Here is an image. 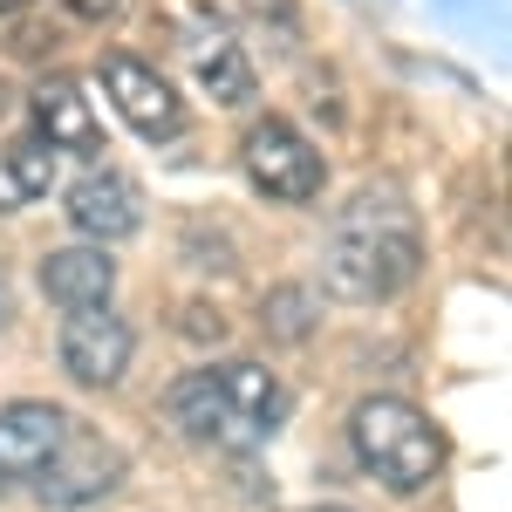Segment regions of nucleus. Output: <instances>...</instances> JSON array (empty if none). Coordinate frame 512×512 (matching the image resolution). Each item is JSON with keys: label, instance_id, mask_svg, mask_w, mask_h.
<instances>
[{"label": "nucleus", "instance_id": "2eb2a0df", "mask_svg": "<svg viewBox=\"0 0 512 512\" xmlns=\"http://www.w3.org/2000/svg\"><path fill=\"white\" fill-rule=\"evenodd\" d=\"M69 14H82V21H103V14H117L123 0H62Z\"/></svg>", "mask_w": 512, "mask_h": 512}, {"label": "nucleus", "instance_id": "423d86ee", "mask_svg": "<svg viewBox=\"0 0 512 512\" xmlns=\"http://www.w3.org/2000/svg\"><path fill=\"white\" fill-rule=\"evenodd\" d=\"M103 96L117 103V117L137 130V137H151V144H164V137H178L185 130V96L171 89V82L151 69V62H137V55H103Z\"/></svg>", "mask_w": 512, "mask_h": 512}, {"label": "nucleus", "instance_id": "f257e3e1", "mask_svg": "<svg viewBox=\"0 0 512 512\" xmlns=\"http://www.w3.org/2000/svg\"><path fill=\"white\" fill-rule=\"evenodd\" d=\"M424 239H417V212L396 185H362V192L335 212V233L321 253V287L342 301H390L417 280Z\"/></svg>", "mask_w": 512, "mask_h": 512}, {"label": "nucleus", "instance_id": "9b49d317", "mask_svg": "<svg viewBox=\"0 0 512 512\" xmlns=\"http://www.w3.org/2000/svg\"><path fill=\"white\" fill-rule=\"evenodd\" d=\"M35 123H41V144L48 151H76V158H96L103 151V123L89 110L76 76H48L35 89Z\"/></svg>", "mask_w": 512, "mask_h": 512}, {"label": "nucleus", "instance_id": "ddd939ff", "mask_svg": "<svg viewBox=\"0 0 512 512\" xmlns=\"http://www.w3.org/2000/svg\"><path fill=\"white\" fill-rule=\"evenodd\" d=\"M48 185H55V151L41 137L0 144V212H21V205L48 198Z\"/></svg>", "mask_w": 512, "mask_h": 512}, {"label": "nucleus", "instance_id": "7ed1b4c3", "mask_svg": "<svg viewBox=\"0 0 512 512\" xmlns=\"http://www.w3.org/2000/svg\"><path fill=\"white\" fill-rule=\"evenodd\" d=\"M349 444H355V465L396 499L424 492L444 472V431L403 396H362L349 410Z\"/></svg>", "mask_w": 512, "mask_h": 512}, {"label": "nucleus", "instance_id": "20e7f679", "mask_svg": "<svg viewBox=\"0 0 512 512\" xmlns=\"http://www.w3.org/2000/svg\"><path fill=\"white\" fill-rule=\"evenodd\" d=\"M239 164H246L253 192L280 198V205H308V198H321V178H328L321 151L287 117H260L253 123L246 144H239Z\"/></svg>", "mask_w": 512, "mask_h": 512}, {"label": "nucleus", "instance_id": "f8f14e48", "mask_svg": "<svg viewBox=\"0 0 512 512\" xmlns=\"http://www.w3.org/2000/svg\"><path fill=\"white\" fill-rule=\"evenodd\" d=\"M185 55H192V76H198V89L212 96V103H246L253 96V62L239 55V41L226 35V28H205V35H192L185 41Z\"/></svg>", "mask_w": 512, "mask_h": 512}, {"label": "nucleus", "instance_id": "dca6fc26", "mask_svg": "<svg viewBox=\"0 0 512 512\" xmlns=\"http://www.w3.org/2000/svg\"><path fill=\"white\" fill-rule=\"evenodd\" d=\"M14 315V287H7V267H0V321Z\"/></svg>", "mask_w": 512, "mask_h": 512}, {"label": "nucleus", "instance_id": "f03ea898", "mask_svg": "<svg viewBox=\"0 0 512 512\" xmlns=\"http://www.w3.org/2000/svg\"><path fill=\"white\" fill-rule=\"evenodd\" d=\"M171 424L192 437V444H212V451H253L280 431L287 417V390H280L274 369L260 362H219V369H192L178 376L171 396H164Z\"/></svg>", "mask_w": 512, "mask_h": 512}, {"label": "nucleus", "instance_id": "f3484780", "mask_svg": "<svg viewBox=\"0 0 512 512\" xmlns=\"http://www.w3.org/2000/svg\"><path fill=\"white\" fill-rule=\"evenodd\" d=\"M315 512H349V506H315Z\"/></svg>", "mask_w": 512, "mask_h": 512}, {"label": "nucleus", "instance_id": "a211bd4d", "mask_svg": "<svg viewBox=\"0 0 512 512\" xmlns=\"http://www.w3.org/2000/svg\"><path fill=\"white\" fill-rule=\"evenodd\" d=\"M0 7H21V0H0Z\"/></svg>", "mask_w": 512, "mask_h": 512}, {"label": "nucleus", "instance_id": "0eeeda50", "mask_svg": "<svg viewBox=\"0 0 512 512\" xmlns=\"http://www.w3.org/2000/svg\"><path fill=\"white\" fill-rule=\"evenodd\" d=\"M69 226H76L89 246H117L144 226V192H137V178L130 171H82L76 185H69Z\"/></svg>", "mask_w": 512, "mask_h": 512}, {"label": "nucleus", "instance_id": "9d476101", "mask_svg": "<svg viewBox=\"0 0 512 512\" xmlns=\"http://www.w3.org/2000/svg\"><path fill=\"white\" fill-rule=\"evenodd\" d=\"M41 294L55 301V308H110V294H117V260H110V246H55L48 260H41Z\"/></svg>", "mask_w": 512, "mask_h": 512}, {"label": "nucleus", "instance_id": "6e6552de", "mask_svg": "<svg viewBox=\"0 0 512 512\" xmlns=\"http://www.w3.org/2000/svg\"><path fill=\"white\" fill-rule=\"evenodd\" d=\"M130 321L110 315V308H82V315L62 321V369L76 376L82 390H110L123 383V369H130Z\"/></svg>", "mask_w": 512, "mask_h": 512}, {"label": "nucleus", "instance_id": "39448f33", "mask_svg": "<svg viewBox=\"0 0 512 512\" xmlns=\"http://www.w3.org/2000/svg\"><path fill=\"white\" fill-rule=\"evenodd\" d=\"M117 478H123V451L103 431H89V424L69 417V431L55 444V458L41 465L35 492H41V506H89V499L117 492Z\"/></svg>", "mask_w": 512, "mask_h": 512}, {"label": "nucleus", "instance_id": "1a4fd4ad", "mask_svg": "<svg viewBox=\"0 0 512 512\" xmlns=\"http://www.w3.org/2000/svg\"><path fill=\"white\" fill-rule=\"evenodd\" d=\"M62 431H69V410H55V403H7L0 410V492L35 485L41 465L55 458Z\"/></svg>", "mask_w": 512, "mask_h": 512}, {"label": "nucleus", "instance_id": "4468645a", "mask_svg": "<svg viewBox=\"0 0 512 512\" xmlns=\"http://www.w3.org/2000/svg\"><path fill=\"white\" fill-rule=\"evenodd\" d=\"M308 308H315V294H308V287H274L260 321L274 328L280 342H308V328H315V315H308Z\"/></svg>", "mask_w": 512, "mask_h": 512}]
</instances>
